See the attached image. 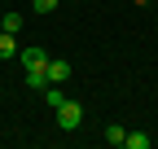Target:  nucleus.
Listing matches in <instances>:
<instances>
[{
    "label": "nucleus",
    "mask_w": 158,
    "mask_h": 149,
    "mask_svg": "<svg viewBox=\"0 0 158 149\" xmlns=\"http://www.w3.org/2000/svg\"><path fill=\"white\" fill-rule=\"evenodd\" d=\"M53 114H57V127H62V132H75V127H79V123H84V105H79V101H70V97H66L62 105H57V110H53Z\"/></svg>",
    "instance_id": "nucleus-1"
},
{
    "label": "nucleus",
    "mask_w": 158,
    "mask_h": 149,
    "mask_svg": "<svg viewBox=\"0 0 158 149\" xmlns=\"http://www.w3.org/2000/svg\"><path fill=\"white\" fill-rule=\"evenodd\" d=\"M44 74H48V83H66V79H70V62L48 57V62H44Z\"/></svg>",
    "instance_id": "nucleus-2"
},
{
    "label": "nucleus",
    "mask_w": 158,
    "mask_h": 149,
    "mask_svg": "<svg viewBox=\"0 0 158 149\" xmlns=\"http://www.w3.org/2000/svg\"><path fill=\"white\" fill-rule=\"evenodd\" d=\"M18 62H22L27 70H35V66H44L48 57H44V48H40V44H31V48H18Z\"/></svg>",
    "instance_id": "nucleus-3"
},
{
    "label": "nucleus",
    "mask_w": 158,
    "mask_h": 149,
    "mask_svg": "<svg viewBox=\"0 0 158 149\" xmlns=\"http://www.w3.org/2000/svg\"><path fill=\"white\" fill-rule=\"evenodd\" d=\"M18 57V40H13V31H0V62H13Z\"/></svg>",
    "instance_id": "nucleus-4"
},
{
    "label": "nucleus",
    "mask_w": 158,
    "mask_h": 149,
    "mask_svg": "<svg viewBox=\"0 0 158 149\" xmlns=\"http://www.w3.org/2000/svg\"><path fill=\"white\" fill-rule=\"evenodd\" d=\"M27 88H35V92H44V88H48V74H44V66L27 70Z\"/></svg>",
    "instance_id": "nucleus-5"
},
{
    "label": "nucleus",
    "mask_w": 158,
    "mask_h": 149,
    "mask_svg": "<svg viewBox=\"0 0 158 149\" xmlns=\"http://www.w3.org/2000/svg\"><path fill=\"white\" fill-rule=\"evenodd\" d=\"M62 101H66V92L57 88V83H48V88H44V105H48V110H57Z\"/></svg>",
    "instance_id": "nucleus-6"
},
{
    "label": "nucleus",
    "mask_w": 158,
    "mask_h": 149,
    "mask_svg": "<svg viewBox=\"0 0 158 149\" xmlns=\"http://www.w3.org/2000/svg\"><path fill=\"white\" fill-rule=\"evenodd\" d=\"M123 145H127V149H149V132H127Z\"/></svg>",
    "instance_id": "nucleus-7"
},
{
    "label": "nucleus",
    "mask_w": 158,
    "mask_h": 149,
    "mask_svg": "<svg viewBox=\"0 0 158 149\" xmlns=\"http://www.w3.org/2000/svg\"><path fill=\"white\" fill-rule=\"evenodd\" d=\"M101 136H106V145H123V136H127V132H123V127H118V123H110V127H106Z\"/></svg>",
    "instance_id": "nucleus-8"
},
{
    "label": "nucleus",
    "mask_w": 158,
    "mask_h": 149,
    "mask_svg": "<svg viewBox=\"0 0 158 149\" xmlns=\"http://www.w3.org/2000/svg\"><path fill=\"white\" fill-rule=\"evenodd\" d=\"M57 5H62V0H31V9H35V13H40V18H44V13H53V9H57Z\"/></svg>",
    "instance_id": "nucleus-9"
},
{
    "label": "nucleus",
    "mask_w": 158,
    "mask_h": 149,
    "mask_svg": "<svg viewBox=\"0 0 158 149\" xmlns=\"http://www.w3.org/2000/svg\"><path fill=\"white\" fill-rule=\"evenodd\" d=\"M0 26H5V31H18V26H22V13H5V18H0Z\"/></svg>",
    "instance_id": "nucleus-10"
},
{
    "label": "nucleus",
    "mask_w": 158,
    "mask_h": 149,
    "mask_svg": "<svg viewBox=\"0 0 158 149\" xmlns=\"http://www.w3.org/2000/svg\"><path fill=\"white\" fill-rule=\"evenodd\" d=\"M132 5H149V0H132Z\"/></svg>",
    "instance_id": "nucleus-11"
}]
</instances>
